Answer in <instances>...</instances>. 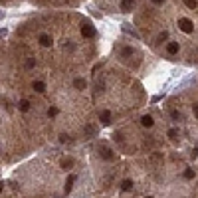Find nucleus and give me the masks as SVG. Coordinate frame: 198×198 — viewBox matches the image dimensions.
I'll list each match as a JSON object with an SVG mask.
<instances>
[{
  "label": "nucleus",
  "instance_id": "cd10ccee",
  "mask_svg": "<svg viewBox=\"0 0 198 198\" xmlns=\"http://www.w3.org/2000/svg\"><path fill=\"white\" fill-rule=\"evenodd\" d=\"M0 192H2V182H0Z\"/></svg>",
  "mask_w": 198,
  "mask_h": 198
},
{
  "label": "nucleus",
  "instance_id": "6e6552de",
  "mask_svg": "<svg viewBox=\"0 0 198 198\" xmlns=\"http://www.w3.org/2000/svg\"><path fill=\"white\" fill-rule=\"evenodd\" d=\"M73 87L75 89H79V91H83L87 87V83H85V79H81V77H77V79H73Z\"/></svg>",
  "mask_w": 198,
  "mask_h": 198
},
{
  "label": "nucleus",
  "instance_id": "9d476101",
  "mask_svg": "<svg viewBox=\"0 0 198 198\" xmlns=\"http://www.w3.org/2000/svg\"><path fill=\"white\" fill-rule=\"evenodd\" d=\"M34 91H36V93H44V91H46V85L42 81H34Z\"/></svg>",
  "mask_w": 198,
  "mask_h": 198
},
{
  "label": "nucleus",
  "instance_id": "a211bd4d",
  "mask_svg": "<svg viewBox=\"0 0 198 198\" xmlns=\"http://www.w3.org/2000/svg\"><path fill=\"white\" fill-rule=\"evenodd\" d=\"M168 137H170V139H176V137H178V131H176V129H170V131H168Z\"/></svg>",
  "mask_w": 198,
  "mask_h": 198
},
{
  "label": "nucleus",
  "instance_id": "20e7f679",
  "mask_svg": "<svg viewBox=\"0 0 198 198\" xmlns=\"http://www.w3.org/2000/svg\"><path fill=\"white\" fill-rule=\"evenodd\" d=\"M99 121H101V125H111V111L103 109V111L99 113Z\"/></svg>",
  "mask_w": 198,
  "mask_h": 198
},
{
  "label": "nucleus",
  "instance_id": "a878e982",
  "mask_svg": "<svg viewBox=\"0 0 198 198\" xmlns=\"http://www.w3.org/2000/svg\"><path fill=\"white\" fill-rule=\"evenodd\" d=\"M151 2H153V4H163L165 0H151Z\"/></svg>",
  "mask_w": 198,
  "mask_h": 198
},
{
  "label": "nucleus",
  "instance_id": "0eeeda50",
  "mask_svg": "<svg viewBox=\"0 0 198 198\" xmlns=\"http://www.w3.org/2000/svg\"><path fill=\"white\" fill-rule=\"evenodd\" d=\"M166 52L170 54V56L178 54V44H176V42H168V44H166Z\"/></svg>",
  "mask_w": 198,
  "mask_h": 198
},
{
  "label": "nucleus",
  "instance_id": "dca6fc26",
  "mask_svg": "<svg viewBox=\"0 0 198 198\" xmlns=\"http://www.w3.org/2000/svg\"><path fill=\"white\" fill-rule=\"evenodd\" d=\"M184 178H194V170H192V168H186V170H184Z\"/></svg>",
  "mask_w": 198,
  "mask_h": 198
},
{
  "label": "nucleus",
  "instance_id": "ddd939ff",
  "mask_svg": "<svg viewBox=\"0 0 198 198\" xmlns=\"http://www.w3.org/2000/svg\"><path fill=\"white\" fill-rule=\"evenodd\" d=\"M182 2H184V4H186V6H188V8H190V10H194V8L198 6V0H182Z\"/></svg>",
  "mask_w": 198,
  "mask_h": 198
},
{
  "label": "nucleus",
  "instance_id": "f8f14e48",
  "mask_svg": "<svg viewBox=\"0 0 198 198\" xmlns=\"http://www.w3.org/2000/svg\"><path fill=\"white\" fill-rule=\"evenodd\" d=\"M62 166L64 168H71L73 166V159H62Z\"/></svg>",
  "mask_w": 198,
  "mask_h": 198
},
{
  "label": "nucleus",
  "instance_id": "2eb2a0df",
  "mask_svg": "<svg viewBox=\"0 0 198 198\" xmlns=\"http://www.w3.org/2000/svg\"><path fill=\"white\" fill-rule=\"evenodd\" d=\"M121 188H123V190H131V188H133V182H131V180H123Z\"/></svg>",
  "mask_w": 198,
  "mask_h": 198
},
{
  "label": "nucleus",
  "instance_id": "aec40b11",
  "mask_svg": "<svg viewBox=\"0 0 198 198\" xmlns=\"http://www.w3.org/2000/svg\"><path fill=\"white\" fill-rule=\"evenodd\" d=\"M34 65H36V60H32V58H30V60L26 62V67H28V69H32Z\"/></svg>",
  "mask_w": 198,
  "mask_h": 198
},
{
  "label": "nucleus",
  "instance_id": "4468645a",
  "mask_svg": "<svg viewBox=\"0 0 198 198\" xmlns=\"http://www.w3.org/2000/svg\"><path fill=\"white\" fill-rule=\"evenodd\" d=\"M28 109H30V103H28L26 99H22V101H20V111H24V113H26Z\"/></svg>",
  "mask_w": 198,
  "mask_h": 198
},
{
  "label": "nucleus",
  "instance_id": "1a4fd4ad",
  "mask_svg": "<svg viewBox=\"0 0 198 198\" xmlns=\"http://www.w3.org/2000/svg\"><path fill=\"white\" fill-rule=\"evenodd\" d=\"M141 123H143V127L149 129V127H153V125H155V121H153V117H151V115H145V117L141 119Z\"/></svg>",
  "mask_w": 198,
  "mask_h": 198
},
{
  "label": "nucleus",
  "instance_id": "393cba45",
  "mask_svg": "<svg viewBox=\"0 0 198 198\" xmlns=\"http://www.w3.org/2000/svg\"><path fill=\"white\" fill-rule=\"evenodd\" d=\"M65 50H73V42H67V44H65Z\"/></svg>",
  "mask_w": 198,
  "mask_h": 198
},
{
  "label": "nucleus",
  "instance_id": "423d86ee",
  "mask_svg": "<svg viewBox=\"0 0 198 198\" xmlns=\"http://www.w3.org/2000/svg\"><path fill=\"white\" fill-rule=\"evenodd\" d=\"M40 44L44 46V48H50V46L54 44V42H52V36H48V34H42V36H40Z\"/></svg>",
  "mask_w": 198,
  "mask_h": 198
},
{
  "label": "nucleus",
  "instance_id": "bb28decb",
  "mask_svg": "<svg viewBox=\"0 0 198 198\" xmlns=\"http://www.w3.org/2000/svg\"><path fill=\"white\" fill-rule=\"evenodd\" d=\"M194 115H196V119H198V105H194Z\"/></svg>",
  "mask_w": 198,
  "mask_h": 198
},
{
  "label": "nucleus",
  "instance_id": "c85d7f7f",
  "mask_svg": "<svg viewBox=\"0 0 198 198\" xmlns=\"http://www.w3.org/2000/svg\"><path fill=\"white\" fill-rule=\"evenodd\" d=\"M194 153H196V155H198V149H196V151H194Z\"/></svg>",
  "mask_w": 198,
  "mask_h": 198
},
{
  "label": "nucleus",
  "instance_id": "f257e3e1",
  "mask_svg": "<svg viewBox=\"0 0 198 198\" xmlns=\"http://www.w3.org/2000/svg\"><path fill=\"white\" fill-rule=\"evenodd\" d=\"M97 151H99L101 159H105V161H113V159H115V155H113V151L109 149V147H105V145H99V147H97Z\"/></svg>",
  "mask_w": 198,
  "mask_h": 198
},
{
  "label": "nucleus",
  "instance_id": "39448f33",
  "mask_svg": "<svg viewBox=\"0 0 198 198\" xmlns=\"http://www.w3.org/2000/svg\"><path fill=\"white\" fill-rule=\"evenodd\" d=\"M135 8V0H123V2H121V10L123 12H131Z\"/></svg>",
  "mask_w": 198,
  "mask_h": 198
},
{
  "label": "nucleus",
  "instance_id": "6ab92c4d",
  "mask_svg": "<svg viewBox=\"0 0 198 198\" xmlns=\"http://www.w3.org/2000/svg\"><path fill=\"white\" fill-rule=\"evenodd\" d=\"M166 38H168V32H161L159 34V42H165Z\"/></svg>",
  "mask_w": 198,
  "mask_h": 198
},
{
  "label": "nucleus",
  "instance_id": "4be33fe9",
  "mask_svg": "<svg viewBox=\"0 0 198 198\" xmlns=\"http://www.w3.org/2000/svg\"><path fill=\"white\" fill-rule=\"evenodd\" d=\"M85 133H87V135H95V129H93V127H87Z\"/></svg>",
  "mask_w": 198,
  "mask_h": 198
},
{
  "label": "nucleus",
  "instance_id": "c756f323",
  "mask_svg": "<svg viewBox=\"0 0 198 198\" xmlns=\"http://www.w3.org/2000/svg\"><path fill=\"white\" fill-rule=\"evenodd\" d=\"M147 198H153V196H147Z\"/></svg>",
  "mask_w": 198,
  "mask_h": 198
},
{
  "label": "nucleus",
  "instance_id": "b1692460",
  "mask_svg": "<svg viewBox=\"0 0 198 198\" xmlns=\"http://www.w3.org/2000/svg\"><path fill=\"white\" fill-rule=\"evenodd\" d=\"M103 87H105V83H103V81H99V79H97V91H99V89H103Z\"/></svg>",
  "mask_w": 198,
  "mask_h": 198
},
{
  "label": "nucleus",
  "instance_id": "f03ea898",
  "mask_svg": "<svg viewBox=\"0 0 198 198\" xmlns=\"http://www.w3.org/2000/svg\"><path fill=\"white\" fill-rule=\"evenodd\" d=\"M178 28H180L184 34H190L192 30H194V24H192L188 18H180V20H178Z\"/></svg>",
  "mask_w": 198,
  "mask_h": 198
},
{
  "label": "nucleus",
  "instance_id": "7ed1b4c3",
  "mask_svg": "<svg viewBox=\"0 0 198 198\" xmlns=\"http://www.w3.org/2000/svg\"><path fill=\"white\" fill-rule=\"evenodd\" d=\"M81 34H83V38H93L95 36V28L91 26V22H83L81 24Z\"/></svg>",
  "mask_w": 198,
  "mask_h": 198
},
{
  "label": "nucleus",
  "instance_id": "412c9836",
  "mask_svg": "<svg viewBox=\"0 0 198 198\" xmlns=\"http://www.w3.org/2000/svg\"><path fill=\"white\" fill-rule=\"evenodd\" d=\"M131 54H133V50H131V48H125V50H123V56H125V58L131 56Z\"/></svg>",
  "mask_w": 198,
  "mask_h": 198
},
{
  "label": "nucleus",
  "instance_id": "f3484780",
  "mask_svg": "<svg viewBox=\"0 0 198 198\" xmlns=\"http://www.w3.org/2000/svg\"><path fill=\"white\" fill-rule=\"evenodd\" d=\"M58 115V107H50L48 109V117H56Z\"/></svg>",
  "mask_w": 198,
  "mask_h": 198
},
{
  "label": "nucleus",
  "instance_id": "9b49d317",
  "mask_svg": "<svg viewBox=\"0 0 198 198\" xmlns=\"http://www.w3.org/2000/svg\"><path fill=\"white\" fill-rule=\"evenodd\" d=\"M75 182V174H69L67 176V180H65V192H69L71 190V184Z\"/></svg>",
  "mask_w": 198,
  "mask_h": 198
},
{
  "label": "nucleus",
  "instance_id": "5701e85b",
  "mask_svg": "<svg viewBox=\"0 0 198 198\" xmlns=\"http://www.w3.org/2000/svg\"><path fill=\"white\" fill-rule=\"evenodd\" d=\"M60 141H62V143H67V141H69V137H67V135H62Z\"/></svg>",
  "mask_w": 198,
  "mask_h": 198
}]
</instances>
